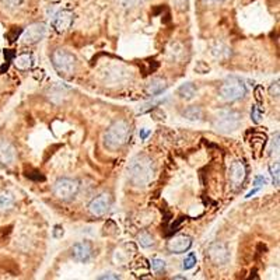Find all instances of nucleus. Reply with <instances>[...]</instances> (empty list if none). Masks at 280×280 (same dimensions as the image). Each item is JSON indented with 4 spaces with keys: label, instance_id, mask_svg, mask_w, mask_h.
Returning a JSON list of instances; mask_svg holds the SVG:
<instances>
[{
    "label": "nucleus",
    "instance_id": "28",
    "mask_svg": "<svg viewBox=\"0 0 280 280\" xmlns=\"http://www.w3.org/2000/svg\"><path fill=\"white\" fill-rule=\"evenodd\" d=\"M143 0H118V3L122 6V7H135L138 6L139 3H142Z\"/></svg>",
    "mask_w": 280,
    "mask_h": 280
},
{
    "label": "nucleus",
    "instance_id": "24",
    "mask_svg": "<svg viewBox=\"0 0 280 280\" xmlns=\"http://www.w3.org/2000/svg\"><path fill=\"white\" fill-rule=\"evenodd\" d=\"M195 265H196V255L193 252L188 253V257H185L184 262H182V268L185 270H189L192 269Z\"/></svg>",
    "mask_w": 280,
    "mask_h": 280
},
{
    "label": "nucleus",
    "instance_id": "11",
    "mask_svg": "<svg viewBox=\"0 0 280 280\" xmlns=\"http://www.w3.org/2000/svg\"><path fill=\"white\" fill-rule=\"evenodd\" d=\"M74 21V14L70 10H61L52 18V27L56 33H65L71 27Z\"/></svg>",
    "mask_w": 280,
    "mask_h": 280
},
{
    "label": "nucleus",
    "instance_id": "37",
    "mask_svg": "<svg viewBox=\"0 0 280 280\" xmlns=\"http://www.w3.org/2000/svg\"><path fill=\"white\" fill-rule=\"evenodd\" d=\"M206 3H209V5H220V3H223L224 0H205Z\"/></svg>",
    "mask_w": 280,
    "mask_h": 280
},
{
    "label": "nucleus",
    "instance_id": "33",
    "mask_svg": "<svg viewBox=\"0 0 280 280\" xmlns=\"http://www.w3.org/2000/svg\"><path fill=\"white\" fill-rule=\"evenodd\" d=\"M269 93H270V95H272V97H276V98L279 97V94H280L279 93V80H277L276 83H273V84L270 86Z\"/></svg>",
    "mask_w": 280,
    "mask_h": 280
},
{
    "label": "nucleus",
    "instance_id": "9",
    "mask_svg": "<svg viewBox=\"0 0 280 280\" xmlns=\"http://www.w3.org/2000/svg\"><path fill=\"white\" fill-rule=\"evenodd\" d=\"M208 255H209V259L216 266H224L230 261L228 248L223 242H214V244H212L209 247V251H208Z\"/></svg>",
    "mask_w": 280,
    "mask_h": 280
},
{
    "label": "nucleus",
    "instance_id": "22",
    "mask_svg": "<svg viewBox=\"0 0 280 280\" xmlns=\"http://www.w3.org/2000/svg\"><path fill=\"white\" fill-rule=\"evenodd\" d=\"M269 171L270 174H272V178H273V184H275L276 187H279V182H280V164L279 161H275V163H272L269 165Z\"/></svg>",
    "mask_w": 280,
    "mask_h": 280
},
{
    "label": "nucleus",
    "instance_id": "4",
    "mask_svg": "<svg viewBox=\"0 0 280 280\" xmlns=\"http://www.w3.org/2000/svg\"><path fill=\"white\" fill-rule=\"evenodd\" d=\"M55 70L63 77L70 76L76 69V58L66 49H56L50 56Z\"/></svg>",
    "mask_w": 280,
    "mask_h": 280
},
{
    "label": "nucleus",
    "instance_id": "39",
    "mask_svg": "<svg viewBox=\"0 0 280 280\" xmlns=\"http://www.w3.org/2000/svg\"><path fill=\"white\" fill-rule=\"evenodd\" d=\"M174 279H185L184 276H174Z\"/></svg>",
    "mask_w": 280,
    "mask_h": 280
},
{
    "label": "nucleus",
    "instance_id": "8",
    "mask_svg": "<svg viewBox=\"0 0 280 280\" xmlns=\"http://www.w3.org/2000/svg\"><path fill=\"white\" fill-rule=\"evenodd\" d=\"M247 178V168L242 161H234L231 163L230 168H228V182L230 187L234 191H238L242 187V184Z\"/></svg>",
    "mask_w": 280,
    "mask_h": 280
},
{
    "label": "nucleus",
    "instance_id": "27",
    "mask_svg": "<svg viewBox=\"0 0 280 280\" xmlns=\"http://www.w3.org/2000/svg\"><path fill=\"white\" fill-rule=\"evenodd\" d=\"M261 115H262V110L259 108L258 105H253L252 110H251V118L255 123H259L261 121Z\"/></svg>",
    "mask_w": 280,
    "mask_h": 280
},
{
    "label": "nucleus",
    "instance_id": "26",
    "mask_svg": "<svg viewBox=\"0 0 280 280\" xmlns=\"http://www.w3.org/2000/svg\"><path fill=\"white\" fill-rule=\"evenodd\" d=\"M0 2H2V5L5 6L6 9L13 10V9L20 7V6L22 5V2H24V0H0Z\"/></svg>",
    "mask_w": 280,
    "mask_h": 280
},
{
    "label": "nucleus",
    "instance_id": "1",
    "mask_svg": "<svg viewBox=\"0 0 280 280\" xmlns=\"http://www.w3.org/2000/svg\"><path fill=\"white\" fill-rule=\"evenodd\" d=\"M156 176V167L153 160L146 154H138L128 165V178L133 187L144 188L153 182Z\"/></svg>",
    "mask_w": 280,
    "mask_h": 280
},
{
    "label": "nucleus",
    "instance_id": "20",
    "mask_svg": "<svg viewBox=\"0 0 280 280\" xmlns=\"http://www.w3.org/2000/svg\"><path fill=\"white\" fill-rule=\"evenodd\" d=\"M138 242L143 248H150L156 244V238L150 233H147V231H143V233H140L138 236Z\"/></svg>",
    "mask_w": 280,
    "mask_h": 280
},
{
    "label": "nucleus",
    "instance_id": "13",
    "mask_svg": "<svg viewBox=\"0 0 280 280\" xmlns=\"http://www.w3.org/2000/svg\"><path fill=\"white\" fill-rule=\"evenodd\" d=\"M93 255V247L87 241L79 242L71 247V257L77 262H87L88 259Z\"/></svg>",
    "mask_w": 280,
    "mask_h": 280
},
{
    "label": "nucleus",
    "instance_id": "7",
    "mask_svg": "<svg viewBox=\"0 0 280 280\" xmlns=\"http://www.w3.org/2000/svg\"><path fill=\"white\" fill-rule=\"evenodd\" d=\"M111 205H112V198H111L110 193L103 192L99 193L98 196L88 203V212L95 216V217H103L105 214L110 212Z\"/></svg>",
    "mask_w": 280,
    "mask_h": 280
},
{
    "label": "nucleus",
    "instance_id": "2",
    "mask_svg": "<svg viewBox=\"0 0 280 280\" xmlns=\"http://www.w3.org/2000/svg\"><path fill=\"white\" fill-rule=\"evenodd\" d=\"M131 125L123 119L115 121L104 133V146L111 151L125 147L131 140Z\"/></svg>",
    "mask_w": 280,
    "mask_h": 280
},
{
    "label": "nucleus",
    "instance_id": "29",
    "mask_svg": "<svg viewBox=\"0 0 280 280\" xmlns=\"http://www.w3.org/2000/svg\"><path fill=\"white\" fill-rule=\"evenodd\" d=\"M151 116L156 121H163V119H165V112L161 108H156L151 111Z\"/></svg>",
    "mask_w": 280,
    "mask_h": 280
},
{
    "label": "nucleus",
    "instance_id": "14",
    "mask_svg": "<svg viewBox=\"0 0 280 280\" xmlns=\"http://www.w3.org/2000/svg\"><path fill=\"white\" fill-rule=\"evenodd\" d=\"M16 161V148L7 140L0 142V164L9 167Z\"/></svg>",
    "mask_w": 280,
    "mask_h": 280
},
{
    "label": "nucleus",
    "instance_id": "10",
    "mask_svg": "<svg viewBox=\"0 0 280 280\" xmlns=\"http://www.w3.org/2000/svg\"><path fill=\"white\" fill-rule=\"evenodd\" d=\"M45 34H46V27H45L44 24H42V22H35V24H31V26L22 33L21 39L26 45H34L44 38Z\"/></svg>",
    "mask_w": 280,
    "mask_h": 280
},
{
    "label": "nucleus",
    "instance_id": "5",
    "mask_svg": "<svg viewBox=\"0 0 280 280\" xmlns=\"http://www.w3.org/2000/svg\"><path fill=\"white\" fill-rule=\"evenodd\" d=\"M213 125L221 133L234 132L241 125V115L236 111H220L214 118Z\"/></svg>",
    "mask_w": 280,
    "mask_h": 280
},
{
    "label": "nucleus",
    "instance_id": "32",
    "mask_svg": "<svg viewBox=\"0 0 280 280\" xmlns=\"http://www.w3.org/2000/svg\"><path fill=\"white\" fill-rule=\"evenodd\" d=\"M195 70L198 71V73H200V74H203V73H208V71L210 70V67L208 66V65H205L203 62H199L198 65L195 66Z\"/></svg>",
    "mask_w": 280,
    "mask_h": 280
},
{
    "label": "nucleus",
    "instance_id": "16",
    "mask_svg": "<svg viewBox=\"0 0 280 280\" xmlns=\"http://www.w3.org/2000/svg\"><path fill=\"white\" fill-rule=\"evenodd\" d=\"M165 88H167V82L164 79H154V80L148 83L147 93L150 95H157V94L163 93Z\"/></svg>",
    "mask_w": 280,
    "mask_h": 280
},
{
    "label": "nucleus",
    "instance_id": "15",
    "mask_svg": "<svg viewBox=\"0 0 280 280\" xmlns=\"http://www.w3.org/2000/svg\"><path fill=\"white\" fill-rule=\"evenodd\" d=\"M14 65L20 70H28V69H31L34 65L33 55L31 54H21V55H18L14 59Z\"/></svg>",
    "mask_w": 280,
    "mask_h": 280
},
{
    "label": "nucleus",
    "instance_id": "21",
    "mask_svg": "<svg viewBox=\"0 0 280 280\" xmlns=\"http://www.w3.org/2000/svg\"><path fill=\"white\" fill-rule=\"evenodd\" d=\"M212 54H213L214 58H217V59H227V58L230 56V49H228L225 45L217 44L213 49H212Z\"/></svg>",
    "mask_w": 280,
    "mask_h": 280
},
{
    "label": "nucleus",
    "instance_id": "30",
    "mask_svg": "<svg viewBox=\"0 0 280 280\" xmlns=\"http://www.w3.org/2000/svg\"><path fill=\"white\" fill-rule=\"evenodd\" d=\"M279 151V133H276V136L272 140V148H270V154L277 153Z\"/></svg>",
    "mask_w": 280,
    "mask_h": 280
},
{
    "label": "nucleus",
    "instance_id": "12",
    "mask_svg": "<svg viewBox=\"0 0 280 280\" xmlns=\"http://www.w3.org/2000/svg\"><path fill=\"white\" fill-rule=\"evenodd\" d=\"M191 247H192V238L189 236L172 237L167 244V249L171 253H185Z\"/></svg>",
    "mask_w": 280,
    "mask_h": 280
},
{
    "label": "nucleus",
    "instance_id": "34",
    "mask_svg": "<svg viewBox=\"0 0 280 280\" xmlns=\"http://www.w3.org/2000/svg\"><path fill=\"white\" fill-rule=\"evenodd\" d=\"M105 279L116 280V279H119V276L115 275V273H112V272H108V273H104V275L98 276V280H105Z\"/></svg>",
    "mask_w": 280,
    "mask_h": 280
},
{
    "label": "nucleus",
    "instance_id": "38",
    "mask_svg": "<svg viewBox=\"0 0 280 280\" xmlns=\"http://www.w3.org/2000/svg\"><path fill=\"white\" fill-rule=\"evenodd\" d=\"M148 131H140V138L142 139H146L148 136Z\"/></svg>",
    "mask_w": 280,
    "mask_h": 280
},
{
    "label": "nucleus",
    "instance_id": "3",
    "mask_svg": "<svg viewBox=\"0 0 280 280\" xmlns=\"http://www.w3.org/2000/svg\"><path fill=\"white\" fill-rule=\"evenodd\" d=\"M219 94L221 98L227 103H234L245 97L247 94V87L238 77H228L227 80L221 83L219 88Z\"/></svg>",
    "mask_w": 280,
    "mask_h": 280
},
{
    "label": "nucleus",
    "instance_id": "36",
    "mask_svg": "<svg viewBox=\"0 0 280 280\" xmlns=\"http://www.w3.org/2000/svg\"><path fill=\"white\" fill-rule=\"evenodd\" d=\"M265 184H266V181H265L264 176H257V178H255V182H253V185H257L258 189L262 187V185H265Z\"/></svg>",
    "mask_w": 280,
    "mask_h": 280
},
{
    "label": "nucleus",
    "instance_id": "31",
    "mask_svg": "<svg viewBox=\"0 0 280 280\" xmlns=\"http://www.w3.org/2000/svg\"><path fill=\"white\" fill-rule=\"evenodd\" d=\"M28 178H31V180H35V181H44L45 176L38 172V171H34V172H27Z\"/></svg>",
    "mask_w": 280,
    "mask_h": 280
},
{
    "label": "nucleus",
    "instance_id": "25",
    "mask_svg": "<svg viewBox=\"0 0 280 280\" xmlns=\"http://www.w3.org/2000/svg\"><path fill=\"white\" fill-rule=\"evenodd\" d=\"M150 266H151V269L156 272V273H161V272H164L165 270V262L163 259H151V262H150Z\"/></svg>",
    "mask_w": 280,
    "mask_h": 280
},
{
    "label": "nucleus",
    "instance_id": "23",
    "mask_svg": "<svg viewBox=\"0 0 280 280\" xmlns=\"http://www.w3.org/2000/svg\"><path fill=\"white\" fill-rule=\"evenodd\" d=\"M265 143H266V138L259 135L258 138L251 139V147H252L253 150H257V151H262V150H264Z\"/></svg>",
    "mask_w": 280,
    "mask_h": 280
},
{
    "label": "nucleus",
    "instance_id": "18",
    "mask_svg": "<svg viewBox=\"0 0 280 280\" xmlns=\"http://www.w3.org/2000/svg\"><path fill=\"white\" fill-rule=\"evenodd\" d=\"M14 205V196L10 192H0V212H6L10 210Z\"/></svg>",
    "mask_w": 280,
    "mask_h": 280
},
{
    "label": "nucleus",
    "instance_id": "6",
    "mask_svg": "<svg viewBox=\"0 0 280 280\" xmlns=\"http://www.w3.org/2000/svg\"><path fill=\"white\" fill-rule=\"evenodd\" d=\"M54 195L56 198L69 202L71 199H74L79 191H80V182L73 178H59L54 184Z\"/></svg>",
    "mask_w": 280,
    "mask_h": 280
},
{
    "label": "nucleus",
    "instance_id": "19",
    "mask_svg": "<svg viewBox=\"0 0 280 280\" xmlns=\"http://www.w3.org/2000/svg\"><path fill=\"white\" fill-rule=\"evenodd\" d=\"M184 116L189 121H199L203 116V111L200 110V107H189L184 111Z\"/></svg>",
    "mask_w": 280,
    "mask_h": 280
},
{
    "label": "nucleus",
    "instance_id": "17",
    "mask_svg": "<svg viewBox=\"0 0 280 280\" xmlns=\"http://www.w3.org/2000/svg\"><path fill=\"white\" fill-rule=\"evenodd\" d=\"M196 91H198V88H196V86L193 83H185V84H182L181 87H180L178 94H180L181 98L192 99L195 97Z\"/></svg>",
    "mask_w": 280,
    "mask_h": 280
},
{
    "label": "nucleus",
    "instance_id": "35",
    "mask_svg": "<svg viewBox=\"0 0 280 280\" xmlns=\"http://www.w3.org/2000/svg\"><path fill=\"white\" fill-rule=\"evenodd\" d=\"M63 227L62 225H55V228H54V237L55 238H62V236H63Z\"/></svg>",
    "mask_w": 280,
    "mask_h": 280
}]
</instances>
